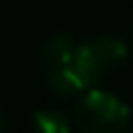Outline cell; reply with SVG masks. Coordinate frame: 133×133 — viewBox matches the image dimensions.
I'll use <instances>...</instances> for the list:
<instances>
[{"instance_id": "6da1fadb", "label": "cell", "mask_w": 133, "mask_h": 133, "mask_svg": "<svg viewBox=\"0 0 133 133\" xmlns=\"http://www.w3.org/2000/svg\"><path fill=\"white\" fill-rule=\"evenodd\" d=\"M131 121L128 106L118 96L99 89H86L74 106V123L89 133H116Z\"/></svg>"}, {"instance_id": "7a4b0ae2", "label": "cell", "mask_w": 133, "mask_h": 133, "mask_svg": "<svg viewBox=\"0 0 133 133\" xmlns=\"http://www.w3.org/2000/svg\"><path fill=\"white\" fill-rule=\"evenodd\" d=\"M44 74L54 91L69 96L84 91L79 79V42L71 35H54L44 47Z\"/></svg>"}, {"instance_id": "3957f363", "label": "cell", "mask_w": 133, "mask_h": 133, "mask_svg": "<svg viewBox=\"0 0 133 133\" xmlns=\"http://www.w3.org/2000/svg\"><path fill=\"white\" fill-rule=\"evenodd\" d=\"M126 62V47L111 35H99L89 42H79V79L81 86L91 89L109 71L118 69Z\"/></svg>"}, {"instance_id": "277c9868", "label": "cell", "mask_w": 133, "mask_h": 133, "mask_svg": "<svg viewBox=\"0 0 133 133\" xmlns=\"http://www.w3.org/2000/svg\"><path fill=\"white\" fill-rule=\"evenodd\" d=\"M35 128L44 131V133H66L71 131V121L59 111H37L32 118Z\"/></svg>"}, {"instance_id": "5b68a950", "label": "cell", "mask_w": 133, "mask_h": 133, "mask_svg": "<svg viewBox=\"0 0 133 133\" xmlns=\"http://www.w3.org/2000/svg\"><path fill=\"white\" fill-rule=\"evenodd\" d=\"M5 128V118H3V114H0V131Z\"/></svg>"}]
</instances>
